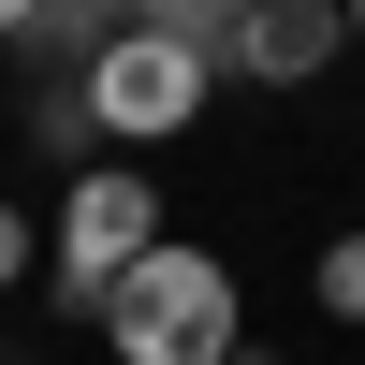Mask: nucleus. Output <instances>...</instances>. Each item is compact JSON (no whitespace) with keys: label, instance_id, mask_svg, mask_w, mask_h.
<instances>
[{"label":"nucleus","instance_id":"f257e3e1","mask_svg":"<svg viewBox=\"0 0 365 365\" xmlns=\"http://www.w3.org/2000/svg\"><path fill=\"white\" fill-rule=\"evenodd\" d=\"M205 88H220V58L190 44L175 15H132V29H103V44L73 58V103H88V146H175L205 117Z\"/></svg>","mask_w":365,"mask_h":365},{"label":"nucleus","instance_id":"f03ea898","mask_svg":"<svg viewBox=\"0 0 365 365\" xmlns=\"http://www.w3.org/2000/svg\"><path fill=\"white\" fill-rule=\"evenodd\" d=\"M103 351L117 365H234V351H249V336H234V263L190 249V234L146 249L132 278L103 292Z\"/></svg>","mask_w":365,"mask_h":365},{"label":"nucleus","instance_id":"7ed1b4c3","mask_svg":"<svg viewBox=\"0 0 365 365\" xmlns=\"http://www.w3.org/2000/svg\"><path fill=\"white\" fill-rule=\"evenodd\" d=\"M146 249H175L161 175H146V161H73V190H58V234H44V292H58L73 322H103V292L132 278Z\"/></svg>","mask_w":365,"mask_h":365},{"label":"nucleus","instance_id":"20e7f679","mask_svg":"<svg viewBox=\"0 0 365 365\" xmlns=\"http://www.w3.org/2000/svg\"><path fill=\"white\" fill-rule=\"evenodd\" d=\"M336 58H351V15H322V0H263V15L220 29V73H249V88H307Z\"/></svg>","mask_w":365,"mask_h":365},{"label":"nucleus","instance_id":"39448f33","mask_svg":"<svg viewBox=\"0 0 365 365\" xmlns=\"http://www.w3.org/2000/svg\"><path fill=\"white\" fill-rule=\"evenodd\" d=\"M307 292H322V322H365V234H336V249H322Z\"/></svg>","mask_w":365,"mask_h":365},{"label":"nucleus","instance_id":"423d86ee","mask_svg":"<svg viewBox=\"0 0 365 365\" xmlns=\"http://www.w3.org/2000/svg\"><path fill=\"white\" fill-rule=\"evenodd\" d=\"M15 278H29V220L0 205V292H15Z\"/></svg>","mask_w":365,"mask_h":365},{"label":"nucleus","instance_id":"0eeeda50","mask_svg":"<svg viewBox=\"0 0 365 365\" xmlns=\"http://www.w3.org/2000/svg\"><path fill=\"white\" fill-rule=\"evenodd\" d=\"M234 365H278V351H234Z\"/></svg>","mask_w":365,"mask_h":365},{"label":"nucleus","instance_id":"6e6552de","mask_svg":"<svg viewBox=\"0 0 365 365\" xmlns=\"http://www.w3.org/2000/svg\"><path fill=\"white\" fill-rule=\"evenodd\" d=\"M351 44H365V15H351Z\"/></svg>","mask_w":365,"mask_h":365}]
</instances>
